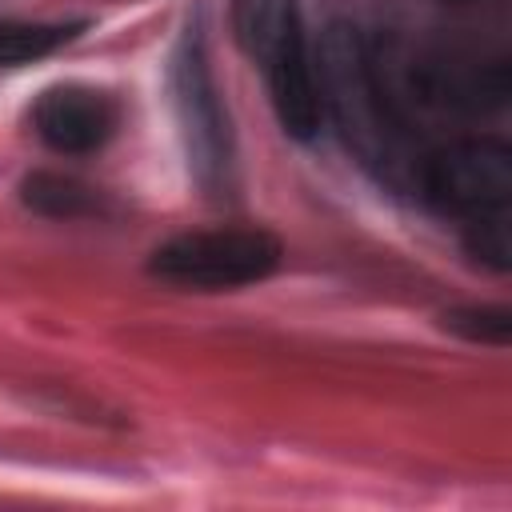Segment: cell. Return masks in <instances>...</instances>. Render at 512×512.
<instances>
[{
    "label": "cell",
    "mask_w": 512,
    "mask_h": 512,
    "mask_svg": "<svg viewBox=\"0 0 512 512\" xmlns=\"http://www.w3.org/2000/svg\"><path fill=\"white\" fill-rule=\"evenodd\" d=\"M168 84H172V108H176V124H180V144H184V156H188V172H192V180L208 196L220 200V196L232 192L236 152H232L228 112L220 104V88H216L212 68H208L200 24H192L180 36V44L172 52Z\"/></svg>",
    "instance_id": "3"
},
{
    "label": "cell",
    "mask_w": 512,
    "mask_h": 512,
    "mask_svg": "<svg viewBox=\"0 0 512 512\" xmlns=\"http://www.w3.org/2000/svg\"><path fill=\"white\" fill-rule=\"evenodd\" d=\"M464 248L492 272H508L512 264V236H508V212H484L464 220Z\"/></svg>",
    "instance_id": "10"
},
{
    "label": "cell",
    "mask_w": 512,
    "mask_h": 512,
    "mask_svg": "<svg viewBox=\"0 0 512 512\" xmlns=\"http://www.w3.org/2000/svg\"><path fill=\"white\" fill-rule=\"evenodd\" d=\"M440 324L448 332H456L468 344H484V348H508L512 340V312L500 304H464L440 316Z\"/></svg>",
    "instance_id": "9"
},
{
    "label": "cell",
    "mask_w": 512,
    "mask_h": 512,
    "mask_svg": "<svg viewBox=\"0 0 512 512\" xmlns=\"http://www.w3.org/2000/svg\"><path fill=\"white\" fill-rule=\"evenodd\" d=\"M320 104L336 120L348 152L380 180L400 184L412 160L404 156L408 132L392 84L380 76L372 44L352 24H332L316 52Z\"/></svg>",
    "instance_id": "1"
},
{
    "label": "cell",
    "mask_w": 512,
    "mask_h": 512,
    "mask_svg": "<svg viewBox=\"0 0 512 512\" xmlns=\"http://www.w3.org/2000/svg\"><path fill=\"white\" fill-rule=\"evenodd\" d=\"M420 192L440 212H452L460 220L484 216V212H508L512 200V152L504 140L472 136L456 140L428 160H420Z\"/></svg>",
    "instance_id": "5"
},
{
    "label": "cell",
    "mask_w": 512,
    "mask_h": 512,
    "mask_svg": "<svg viewBox=\"0 0 512 512\" xmlns=\"http://www.w3.org/2000/svg\"><path fill=\"white\" fill-rule=\"evenodd\" d=\"M116 124H120V104L112 100V92L92 84H52L32 104L36 136L64 156H84L104 148Z\"/></svg>",
    "instance_id": "6"
},
{
    "label": "cell",
    "mask_w": 512,
    "mask_h": 512,
    "mask_svg": "<svg viewBox=\"0 0 512 512\" xmlns=\"http://www.w3.org/2000/svg\"><path fill=\"white\" fill-rule=\"evenodd\" d=\"M236 28L244 48L264 68L276 120L288 136L312 140L320 132V72L308 24L296 0H240Z\"/></svg>",
    "instance_id": "2"
},
{
    "label": "cell",
    "mask_w": 512,
    "mask_h": 512,
    "mask_svg": "<svg viewBox=\"0 0 512 512\" xmlns=\"http://www.w3.org/2000/svg\"><path fill=\"white\" fill-rule=\"evenodd\" d=\"M280 240L264 228H200L152 248L148 272L172 288L228 292L260 284L280 268Z\"/></svg>",
    "instance_id": "4"
},
{
    "label": "cell",
    "mask_w": 512,
    "mask_h": 512,
    "mask_svg": "<svg viewBox=\"0 0 512 512\" xmlns=\"http://www.w3.org/2000/svg\"><path fill=\"white\" fill-rule=\"evenodd\" d=\"M20 196H24V204L28 208H36V212H44V216H88V212H96L100 208V196L88 188V184H80V180H72V176H56V172H36V176H28L24 184H20Z\"/></svg>",
    "instance_id": "8"
},
{
    "label": "cell",
    "mask_w": 512,
    "mask_h": 512,
    "mask_svg": "<svg viewBox=\"0 0 512 512\" xmlns=\"http://www.w3.org/2000/svg\"><path fill=\"white\" fill-rule=\"evenodd\" d=\"M84 24H28V20H0V68H20L32 60L52 56L56 48L72 44Z\"/></svg>",
    "instance_id": "7"
}]
</instances>
